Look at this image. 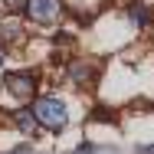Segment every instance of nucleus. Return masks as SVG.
Listing matches in <instances>:
<instances>
[{"instance_id": "1", "label": "nucleus", "mask_w": 154, "mask_h": 154, "mask_svg": "<svg viewBox=\"0 0 154 154\" xmlns=\"http://www.w3.org/2000/svg\"><path fill=\"white\" fill-rule=\"evenodd\" d=\"M33 115H36V122L43 125V128H49V131H62L66 122H69V112H66V105H62L59 98H39Z\"/></svg>"}, {"instance_id": "2", "label": "nucleus", "mask_w": 154, "mask_h": 154, "mask_svg": "<svg viewBox=\"0 0 154 154\" xmlns=\"http://www.w3.org/2000/svg\"><path fill=\"white\" fill-rule=\"evenodd\" d=\"M3 85H7V92L13 98H33L36 95V79L26 75V72H7Z\"/></svg>"}, {"instance_id": "3", "label": "nucleus", "mask_w": 154, "mask_h": 154, "mask_svg": "<svg viewBox=\"0 0 154 154\" xmlns=\"http://www.w3.org/2000/svg\"><path fill=\"white\" fill-rule=\"evenodd\" d=\"M26 10H30V17L36 20V23H53V20L59 17L62 3H59V0H30Z\"/></svg>"}, {"instance_id": "4", "label": "nucleus", "mask_w": 154, "mask_h": 154, "mask_svg": "<svg viewBox=\"0 0 154 154\" xmlns=\"http://www.w3.org/2000/svg\"><path fill=\"white\" fill-rule=\"evenodd\" d=\"M69 75H72V82H75V85H89V82L95 79V69L89 66V62H75V66L69 69Z\"/></svg>"}, {"instance_id": "5", "label": "nucleus", "mask_w": 154, "mask_h": 154, "mask_svg": "<svg viewBox=\"0 0 154 154\" xmlns=\"http://www.w3.org/2000/svg\"><path fill=\"white\" fill-rule=\"evenodd\" d=\"M13 122H17V128H20L23 134H33V131H36V115H30V112H17Z\"/></svg>"}, {"instance_id": "6", "label": "nucleus", "mask_w": 154, "mask_h": 154, "mask_svg": "<svg viewBox=\"0 0 154 154\" xmlns=\"http://www.w3.org/2000/svg\"><path fill=\"white\" fill-rule=\"evenodd\" d=\"M0 39H7V43L20 39V20H7V23H0Z\"/></svg>"}, {"instance_id": "7", "label": "nucleus", "mask_w": 154, "mask_h": 154, "mask_svg": "<svg viewBox=\"0 0 154 154\" xmlns=\"http://www.w3.org/2000/svg\"><path fill=\"white\" fill-rule=\"evenodd\" d=\"M131 17H134V23H138V26H144V23H148V10H144L141 3H131Z\"/></svg>"}, {"instance_id": "8", "label": "nucleus", "mask_w": 154, "mask_h": 154, "mask_svg": "<svg viewBox=\"0 0 154 154\" xmlns=\"http://www.w3.org/2000/svg\"><path fill=\"white\" fill-rule=\"evenodd\" d=\"M26 3H30V0H3V7H7L10 13H20V10H26Z\"/></svg>"}, {"instance_id": "9", "label": "nucleus", "mask_w": 154, "mask_h": 154, "mask_svg": "<svg viewBox=\"0 0 154 154\" xmlns=\"http://www.w3.org/2000/svg\"><path fill=\"white\" fill-rule=\"evenodd\" d=\"M79 154H112V151H98V148H92V144H85Z\"/></svg>"}, {"instance_id": "10", "label": "nucleus", "mask_w": 154, "mask_h": 154, "mask_svg": "<svg viewBox=\"0 0 154 154\" xmlns=\"http://www.w3.org/2000/svg\"><path fill=\"white\" fill-rule=\"evenodd\" d=\"M138 154H154V144H148V148H141Z\"/></svg>"}, {"instance_id": "11", "label": "nucleus", "mask_w": 154, "mask_h": 154, "mask_svg": "<svg viewBox=\"0 0 154 154\" xmlns=\"http://www.w3.org/2000/svg\"><path fill=\"white\" fill-rule=\"evenodd\" d=\"M0 66H3V49H0Z\"/></svg>"}]
</instances>
